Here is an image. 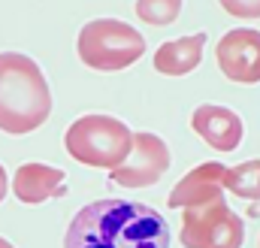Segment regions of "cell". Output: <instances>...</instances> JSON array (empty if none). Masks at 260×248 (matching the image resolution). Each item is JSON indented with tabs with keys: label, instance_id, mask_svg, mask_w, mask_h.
Returning <instances> with one entry per match:
<instances>
[{
	"label": "cell",
	"instance_id": "obj_1",
	"mask_svg": "<svg viewBox=\"0 0 260 248\" xmlns=\"http://www.w3.org/2000/svg\"><path fill=\"white\" fill-rule=\"evenodd\" d=\"M64 248H170V224L145 203L97 200L70 221Z\"/></svg>",
	"mask_w": 260,
	"mask_h": 248
},
{
	"label": "cell",
	"instance_id": "obj_2",
	"mask_svg": "<svg viewBox=\"0 0 260 248\" xmlns=\"http://www.w3.org/2000/svg\"><path fill=\"white\" fill-rule=\"evenodd\" d=\"M52 112V88L34 58L18 52L0 55V130L24 136L43 127Z\"/></svg>",
	"mask_w": 260,
	"mask_h": 248
},
{
	"label": "cell",
	"instance_id": "obj_3",
	"mask_svg": "<svg viewBox=\"0 0 260 248\" xmlns=\"http://www.w3.org/2000/svg\"><path fill=\"white\" fill-rule=\"evenodd\" d=\"M64 145L70 158H76L79 164L112 170L130 154L133 133L127 124L112 115H82L67 127Z\"/></svg>",
	"mask_w": 260,
	"mask_h": 248
},
{
	"label": "cell",
	"instance_id": "obj_4",
	"mask_svg": "<svg viewBox=\"0 0 260 248\" xmlns=\"http://www.w3.org/2000/svg\"><path fill=\"white\" fill-rule=\"evenodd\" d=\"M76 49H79V58L85 67L100 70V73H115V70L136 64L145 55V40L127 21L97 18L79 30Z\"/></svg>",
	"mask_w": 260,
	"mask_h": 248
},
{
	"label": "cell",
	"instance_id": "obj_5",
	"mask_svg": "<svg viewBox=\"0 0 260 248\" xmlns=\"http://www.w3.org/2000/svg\"><path fill=\"white\" fill-rule=\"evenodd\" d=\"M179 239L185 248H242L245 224L224 203V194H218L206 203L185 206Z\"/></svg>",
	"mask_w": 260,
	"mask_h": 248
},
{
	"label": "cell",
	"instance_id": "obj_6",
	"mask_svg": "<svg viewBox=\"0 0 260 248\" xmlns=\"http://www.w3.org/2000/svg\"><path fill=\"white\" fill-rule=\"evenodd\" d=\"M170 170V148L157 133H133L130 154L109 170L112 185L121 188H148Z\"/></svg>",
	"mask_w": 260,
	"mask_h": 248
},
{
	"label": "cell",
	"instance_id": "obj_7",
	"mask_svg": "<svg viewBox=\"0 0 260 248\" xmlns=\"http://www.w3.org/2000/svg\"><path fill=\"white\" fill-rule=\"evenodd\" d=\"M215 61L230 82L254 85L260 82V30H227L215 49Z\"/></svg>",
	"mask_w": 260,
	"mask_h": 248
},
{
	"label": "cell",
	"instance_id": "obj_8",
	"mask_svg": "<svg viewBox=\"0 0 260 248\" xmlns=\"http://www.w3.org/2000/svg\"><path fill=\"white\" fill-rule=\"evenodd\" d=\"M191 127L197 130V136L206 139V145L218 148V151H233L242 142V118L227 109V106H197V112L191 115Z\"/></svg>",
	"mask_w": 260,
	"mask_h": 248
},
{
	"label": "cell",
	"instance_id": "obj_9",
	"mask_svg": "<svg viewBox=\"0 0 260 248\" xmlns=\"http://www.w3.org/2000/svg\"><path fill=\"white\" fill-rule=\"evenodd\" d=\"M64 179L67 173L61 167H46V164H21L12 176V194L27 203V206H37V203H46L49 197H58L64 194Z\"/></svg>",
	"mask_w": 260,
	"mask_h": 248
},
{
	"label": "cell",
	"instance_id": "obj_10",
	"mask_svg": "<svg viewBox=\"0 0 260 248\" xmlns=\"http://www.w3.org/2000/svg\"><path fill=\"white\" fill-rule=\"evenodd\" d=\"M224 176H227V167L218 164V161H206L200 164L197 170H191L179 185L173 188L170 194V209H185V206H194V203H206L212 197L221 194L224 188Z\"/></svg>",
	"mask_w": 260,
	"mask_h": 248
},
{
	"label": "cell",
	"instance_id": "obj_11",
	"mask_svg": "<svg viewBox=\"0 0 260 248\" xmlns=\"http://www.w3.org/2000/svg\"><path fill=\"white\" fill-rule=\"evenodd\" d=\"M203 49H206V34L164 43V46L154 52V70L164 73V76H185V73H191V70L200 67Z\"/></svg>",
	"mask_w": 260,
	"mask_h": 248
},
{
	"label": "cell",
	"instance_id": "obj_12",
	"mask_svg": "<svg viewBox=\"0 0 260 248\" xmlns=\"http://www.w3.org/2000/svg\"><path fill=\"white\" fill-rule=\"evenodd\" d=\"M224 188L242 200H260V161H245V164L227 170Z\"/></svg>",
	"mask_w": 260,
	"mask_h": 248
},
{
	"label": "cell",
	"instance_id": "obj_13",
	"mask_svg": "<svg viewBox=\"0 0 260 248\" xmlns=\"http://www.w3.org/2000/svg\"><path fill=\"white\" fill-rule=\"evenodd\" d=\"M179 12H182V0H136V15L154 27L173 24Z\"/></svg>",
	"mask_w": 260,
	"mask_h": 248
},
{
	"label": "cell",
	"instance_id": "obj_14",
	"mask_svg": "<svg viewBox=\"0 0 260 248\" xmlns=\"http://www.w3.org/2000/svg\"><path fill=\"white\" fill-rule=\"evenodd\" d=\"M221 6L236 18H260V0H221Z\"/></svg>",
	"mask_w": 260,
	"mask_h": 248
},
{
	"label": "cell",
	"instance_id": "obj_15",
	"mask_svg": "<svg viewBox=\"0 0 260 248\" xmlns=\"http://www.w3.org/2000/svg\"><path fill=\"white\" fill-rule=\"evenodd\" d=\"M6 191H9V179H6V170H3V164H0V203H3V197H6Z\"/></svg>",
	"mask_w": 260,
	"mask_h": 248
},
{
	"label": "cell",
	"instance_id": "obj_16",
	"mask_svg": "<svg viewBox=\"0 0 260 248\" xmlns=\"http://www.w3.org/2000/svg\"><path fill=\"white\" fill-rule=\"evenodd\" d=\"M248 215H251V218H257V215H260V206H254V209H248Z\"/></svg>",
	"mask_w": 260,
	"mask_h": 248
},
{
	"label": "cell",
	"instance_id": "obj_17",
	"mask_svg": "<svg viewBox=\"0 0 260 248\" xmlns=\"http://www.w3.org/2000/svg\"><path fill=\"white\" fill-rule=\"evenodd\" d=\"M0 248H12V245H9V242H6V239H3V236H0Z\"/></svg>",
	"mask_w": 260,
	"mask_h": 248
}]
</instances>
